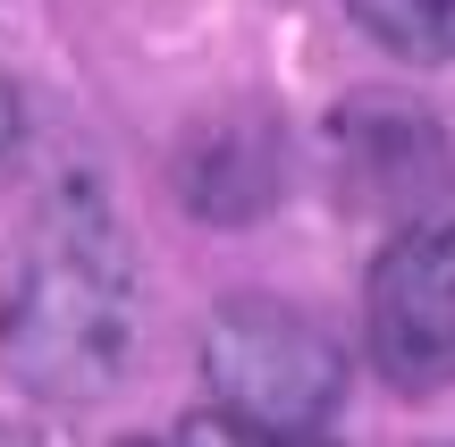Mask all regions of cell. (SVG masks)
Wrapping results in <instances>:
<instances>
[{"label": "cell", "mask_w": 455, "mask_h": 447, "mask_svg": "<svg viewBox=\"0 0 455 447\" xmlns=\"http://www.w3.org/2000/svg\"><path fill=\"white\" fill-rule=\"evenodd\" d=\"M17 152H26V101H17V84L0 76V186L17 178Z\"/></svg>", "instance_id": "8"}, {"label": "cell", "mask_w": 455, "mask_h": 447, "mask_svg": "<svg viewBox=\"0 0 455 447\" xmlns=\"http://www.w3.org/2000/svg\"><path fill=\"white\" fill-rule=\"evenodd\" d=\"M203 388L253 431H321L346 397V355L312 313L278 296H228L203 321Z\"/></svg>", "instance_id": "2"}, {"label": "cell", "mask_w": 455, "mask_h": 447, "mask_svg": "<svg viewBox=\"0 0 455 447\" xmlns=\"http://www.w3.org/2000/svg\"><path fill=\"white\" fill-rule=\"evenodd\" d=\"M144 338V262L101 186H60L0 262V371L43 405H93Z\"/></svg>", "instance_id": "1"}, {"label": "cell", "mask_w": 455, "mask_h": 447, "mask_svg": "<svg viewBox=\"0 0 455 447\" xmlns=\"http://www.w3.org/2000/svg\"><path fill=\"white\" fill-rule=\"evenodd\" d=\"M0 447H43L34 431H17V422H0Z\"/></svg>", "instance_id": "9"}, {"label": "cell", "mask_w": 455, "mask_h": 447, "mask_svg": "<svg viewBox=\"0 0 455 447\" xmlns=\"http://www.w3.org/2000/svg\"><path fill=\"white\" fill-rule=\"evenodd\" d=\"M178 447H321V431H253V422H236V414H203V422H186V439Z\"/></svg>", "instance_id": "7"}, {"label": "cell", "mask_w": 455, "mask_h": 447, "mask_svg": "<svg viewBox=\"0 0 455 447\" xmlns=\"http://www.w3.org/2000/svg\"><path fill=\"white\" fill-rule=\"evenodd\" d=\"M135 447H144V439H135Z\"/></svg>", "instance_id": "10"}, {"label": "cell", "mask_w": 455, "mask_h": 447, "mask_svg": "<svg viewBox=\"0 0 455 447\" xmlns=\"http://www.w3.org/2000/svg\"><path fill=\"white\" fill-rule=\"evenodd\" d=\"M346 9L396 60H455V0H346Z\"/></svg>", "instance_id": "6"}, {"label": "cell", "mask_w": 455, "mask_h": 447, "mask_svg": "<svg viewBox=\"0 0 455 447\" xmlns=\"http://www.w3.org/2000/svg\"><path fill=\"white\" fill-rule=\"evenodd\" d=\"M363 330H371V363L405 397H439L455 388V203L379 245L371 296H363Z\"/></svg>", "instance_id": "3"}, {"label": "cell", "mask_w": 455, "mask_h": 447, "mask_svg": "<svg viewBox=\"0 0 455 447\" xmlns=\"http://www.w3.org/2000/svg\"><path fill=\"white\" fill-rule=\"evenodd\" d=\"M329 152H338V195L355 212H379V220H430L447 212L455 195V152H447V127L430 110L396 93H363L329 118Z\"/></svg>", "instance_id": "4"}, {"label": "cell", "mask_w": 455, "mask_h": 447, "mask_svg": "<svg viewBox=\"0 0 455 447\" xmlns=\"http://www.w3.org/2000/svg\"><path fill=\"white\" fill-rule=\"evenodd\" d=\"M178 186L203 220L236 228V220H261L287 186V152H278L270 118H228V127H203L178 161Z\"/></svg>", "instance_id": "5"}]
</instances>
